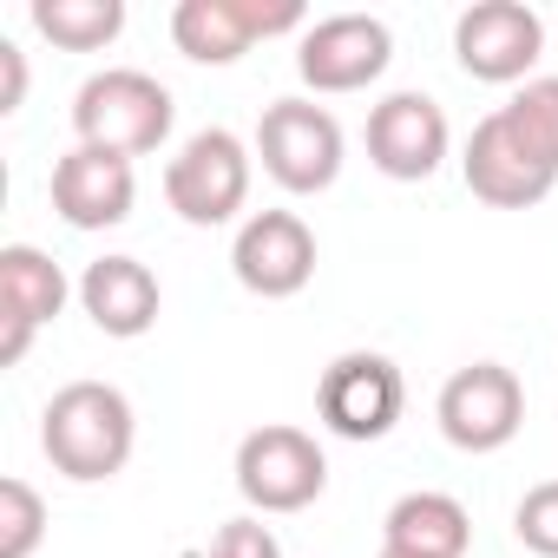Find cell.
Masks as SVG:
<instances>
[{
    "label": "cell",
    "instance_id": "cell-1",
    "mask_svg": "<svg viewBox=\"0 0 558 558\" xmlns=\"http://www.w3.org/2000/svg\"><path fill=\"white\" fill-rule=\"evenodd\" d=\"M132 440H138V414L112 381H66L40 414V447L53 473H66L73 486H99L125 473Z\"/></svg>",
    "mask_w": 558,
    "mask_h": 558
},
{
    "label": "cell",
    "instance_id": "cell-2",
    "mask_svg": "<svg viewBox=\"0 0 558 558\" xmlns=\"http://www.w3.org/2000/svg\"><path fill=\"white\" fill-rule=\"evenodd\" d=\"M171 93L138 73V66H106L93 73L80 93H73V132L80 145H99V151H119V158H145L171 138Z\"/></svg>",
    "mask_w": 558,
    "mask_h": 558
},
{
    "label": "cell",
    "instance_id": "cell-3",
    "mask_svg": "<svg viewBox=\"0 0 558 558\" xmlns=\"http://www.w3.org/2000/svg\"><path fill=\"white\" fill-rule=\"evenodd\" d=\"M165 204L197 230L230 223L250 204V145L236 132H223V125L191 132L178 145V158L165 165Z\"/></svg>",
    "mask_w": 558,
    "mask_h": 558
},
{
    "label": "cell",
    "instance_id": "cell-4",
    "mask_svg": "<svg viewBox=\"0 0 558 558\" xmlns=\"http://www.w3.org/2000/svg\"><path fill=\"white\" fill-rule=\"evenodd\" d=\"M323 486H329V460H323L316 434H303L290 421H269V427L243 434L236 493L250 512H303L323 499Z\"/></svg>",
    "mask_w": 558,
    "mask_h": 558
},
{
    "label": "cell",
    "instance_id": "cell-5",
    "mask_svg": "<svg viewBox=\"0 0 558 558\" xmlns=\"http://www.w3.org/2000/svg\"><path fill=\"white\" fill-rule=\"evenodd\" d=\"M256 158L283 191L316 197L342 178V125L316 99H276L256 119Z\"/></svg>",
    "mask_w": 558,
    "mask_h": 558
},
{
    "label": "cell",
    "instance_id": "cell-6",
    "mask_svg": "<svg viewBox=\"0 0 558 558\" xmlns=\"http://www.w3.org/2000/svg\"><path fill=\"white\" fill-rule=\"evenodd\" d=\"M303 0H178L171 8V40L197 66H230L269 34H296Z\"/></svg>",
    "mask_w": 558,
    "mask_h": 558
},
{
    "label": "cell",
    "instance_id": "cell-7",
    "mask_svg": "<svg viewBox=\"0 0 558 558\" xmlns=\"http://www.w3.org/2000/svg\"><path fill=\"white\" fill-rule=\"evenodd\" d=\"M316 408H323V427L342 434V440H381L395 434L401 408H408V381L388 355L375 349H349L323 368V388H316Z\"/></svg>",
    "mask_w": 558,
    "mask_h": 558
},
{
    "label": "cell",
    "instance_id": "cell-8",
    "mask_svg": "<svg viewBox=\"0 0 558 558\" xmlns=\"http://www.w3.org/2000/svg\"><path fill=\"white\" fill-rule=\"evenodd\" d=\"M434 421L460 453H499L525 427V388L506 362H473V368L447 375V388L434 401Z\"/></svg>",
    "mask_w": 558,
    "mask_h": 558
},
{
    "label": "cell",
    "instance_id": "cell-9",
    "mask_svg": "<svg viewBox=\"0 0 558 558\" xmlns=\"http://www.w3.org/2000/svg\"><path fill=\"white\" fill-rule=\"evenodd\" d=\"M230 269H236V283L250 296H263V303L303 296L310 276H316V230L296 210H256V217L236 223Z\"/></svg>",
    "mask_w": 558,
    "mask_h": 558
},
{
    "label": "cell",
    "instance_id": "cell-10",
    "mask_svg": "<svg viewBox=\"0 0 558 558\" xmlns=\"http://www.w3.org/2000/svg\"><path fill=\"white\" fill-rule=\"evenodd\" d=\"M538 53H545V21L525 0H473L453 21V60L486 86L525 80L538 66Z\"/></svg>",
    "mask_w": 558,
    "mask_h": 558
},
{
    "label": "cell",
    "instance_id": "cell-11",
    "mask_svg": "<svg viewBox=\"0 0 558 558\" xmlns=\"http://www.w3.org/2000/svg\"><path fill=\"white\" fill-rule=\"evenodd\" d=\"M395 60V34L375 14H329L316 27H303L296 47V73L310 93H362L368 80H381Z\"/></svg>",
    "mask_w": 558,
    "mask_h": 558
},
{
    "label": "cell",
    "instance_id": "cell-12",
    "mask_svg": "<svg viewBox=\"0 0 558 558\" xmlns=\"http://www.w3.org/2000/svg\"><path fill=\"white\" fill-rule=\"evenodd\" d=\"M453 132H447V112L440 99L427 93H388L375 112H368V165L395 184H421L440 171Z\"/></svg>",
    "mask_w": 558,
    "mask_h": 558
},
{
    "label": "cell",
    "instance_id": "cell-13",
    "mask_svg": "<svg viewBox=\"0 0 558 558\" xmlns=\"http://www.w3.org/2000/svg\"><path fill=\"white\" fill-rule=\"evenodd\" d=\"M460 171H466V191H473L480 204H493V210H532V204H545L551 184H558V171L538 165V158L519 145V132L506 125V112H486V119L473 125Z\"/></svg>",
    "mask_w": 558,
    "mask_h": 558
},
{
    "label": "cell",
    "instance_id": "cell-14",
    "mask_svg": "<svg viewBox=\"0 0 558 558\" xmlns=\"http://www.w3.org/2000/svg\"><path fill=\"white\" fill-rule=\"evenodd\" d=\"M66 296H73V283H66V269L47 256V250H34V243H8L0 250V323H8V336H0V362H21L27 355V342H34V329H47L60 310H66Z\"/></svg>",
    "mask_w": 558,
    "mask_h": 558
},
{
    "label": "cell",
    "instance_id": "cell-15",
    "mask_svg": "<svg viewBox=\"0 0 558 558\" xmlns=\"http://www.w3.org/2000/svg\"><path fill=\"white\" fill-rule=\"evenodd\" d=\"M132 197H138V171L119 151L73 145L53 165V210L73 230H112V223H125L132 217Z\"/></svg>",
    "mask_w": 558,
    "mask_h": 558
},
{
    "label": "cell",
    "instance_id": "cell-16",
    "mask_svg": "<svg viewBox=\"0 0 558 558\" xmlns=\"http://www.w3.org/2000/svg\"><path fill=\"white\" fill-rule=\"evenodd\" d=\"M80 310L93 316L99 336L132 342V336H145V329L158 323L165 290H158V276H151L138 256H99V263H86V276H80Z\"/></svg>",
    "mask_w": 558,
    "mask_h": 558
},
{
    "label": "cell",
    "instance_id": "cell-17",
    "mask_svg": "<svg viewBox=\"0 0 558 558\" xmlns=\"http://www.w3.org/2000/svg\"><path fill=\"white\" fill-rule=\"evenodd\" d=\"M473 519L453 493H401L381 519V551L401 558H466Z\"/></svg>",
    "mask_w": 558,
    "mask_h": 558
},
{
    "label": "cell",
    "instance_id": "cell-18",
    "mask_svg": "<svg viewBox=\"0 0 558 558\" xmlns=\"http://www.w3.org/2000/svg\"><path fill=\"white\" fill-rule=\"evenodd\" d=\"M34 27L66 53H99L125 34V0H34Z\"/></svg>",
    "mask_w": 558,
    "mask_h": 558
},
{
    "label": "cell",
    "instance_id": "cell-19",
    "mask_svg": "<svg viewBox=\"0 0 558 558\" xmlns=\"http://www.w3.org/2000/svg\"><path fill=\"white\" fill-rule=\"evenodd\" d=\"M499 112H506V125L519 132V145H525L538 165L558 171V80H525Z\"/></svg>",
    "mask_w": 558,
    "mask_h": 558
},
{
    "label": "cell",
    "instance_id": "cell-20",
    "mask_svg": "<svg viewBox=\"0 0 558 558\" xmlns=\"http://www.w3.org/2000/svg\"><path fill=\"white\" fill-rule=\"evenodd\" d=\"M47 538V499L27 480H0V558H34Z\"/></svg>",
    "mask_w": 558,
    "mask_h": 558
},
{
    "label": "cell",
    "instance_id": "cell-21",
    "mask_svg": "<svg viewBox=\"0 0 558 558\" xmlns=\"http://www.w3.org/2000/svg\"><path fill=\"white\" fill-rule=\"evenodd\" d=\"M512 532H519L525 551L558 558V480H538V486L512 506Z\"/></svg>",
    "mask_w": 558,
    "mask_h": 558
},
{
    "label": "cell",
    "instance_id": "cell-22",
    "mask_svg": "<svg viewBox=\"0 0 558 558\" xmlns=\"http://www.w3.org/2000/svg\"><path fill=\"white\" fill-rule=\"evenodd\" d=\"M204 558H283V545H276V532H269L263 519H230V525L210 538Z\"/></svg>",
    "mask_w": 558,
    "mask_h": 558
},
{
    "label": "cell",
    "instance_id": "cell-23",
    "mask_svg": "<svg viewBox=\"0 0 558 558\" xmlns=\"http://www.w3.org/2000/svg\"><path fill=\"white\" fill-rule=\"evenodd\" d=\"M0 73H8V86H0V112H21V99H27V53L14 40H0Z\"/></svg>",
    "mask_w": 558,
    "mask_h": 558
},
{
    "label": "cell",
    "instance_id": "cell-24",
    "mask_svg": "<svg viewBox=\"0 0 558 558\" xmlns=\"http://www.w3.org/2000/svg\"><path fill=\"white\" fill-rule=\"evenodd\" d=\"M381 558H401V551H381Z\"/></svg>",
    "mask_w": 558,
    "mask_h": 558
}]
</instances>
